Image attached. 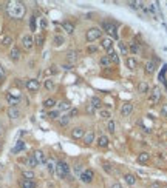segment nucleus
<instances>
[{
	"label": "nucleus",
	"instance_id": "f257e3e1",
	"mask_svg": "<svg viewBox=\"0 0 167 188\" xmlns=\"http://www.w3.org/2000/svg\"><path fill=\"white\" fill-rule=\"evenodd\" d=\"M6 9H8V14H9L12 19H20V17H23V14H25V6H23V3H20V2H11L9 6H6Z\"/></svg>",
	"mask_w": 167,
	"mask_h": 188
},
{
	"label": "nucleus",
	"instance_id": "f03ea898",
	"mask_svg": "<svg viewBox=\"0 0 167 188\" xmlns=\"http://www.w3.org/2000/svg\"><path fill=\"white\" fill-rule=\"evenodd\" d=\"M56 174H57L60 179L67 177V176L70 174V167H68V163L64 162V160H59V162L56 163Z\"/></svg>",
	"mask_w": 167,
	"mask_h": 188
},
{
	"label": "nucleus",
	"instance_id": "7ed1b4c3",
	"mask_svg": "<svg viewBox=\"0 0 167 188\" xmlns=\"http://www.w3.org/2000/svg\"><path fill=\"white\" fill-rule=\"evenodd\" d=\"M85 37H87V42H94V40H99L101 37H102V31L99 29V28H90L88 31H87V34H85Z\"/></svg>",
	"mask_w": 167,
	"mask_h": 188
},
{
	"label": "nucleus",
	"instance_id": "20e7f679",
	"mask_svg": "<svg viewBox=\"0 0 167 188\" xmlns=\"http://www.w3.org/2000/svg\"><path fill=\"white\" fill-rule=\"evenodd\" d=\"M102 28H104V31H105L107 34H110L113 39H118V28H116L115 23H112V22H104V23H102Z\"/></svg>",
	"mask_w": 167,
	"mask_h": 188
},
{
	"label": "nucleus",
	"instance_id": "39448f33",
	"mask_svg": "<svg viewBox=\"0 0 167 188\" xmlns=\"http://www.w3.org/2000/svg\"><path fill=\"white\" fill-rule=\"evenodd\" d=\"M25 87H26V90H28V91L36 93V91H39L41 83H39V80H36V79H28V80L25 82Z\"/></svg>",
	"mask_w": 167,
	"mask_h": 188
},
{
	"label": "nucleus",
	"instance_id": "423d86ee",
	"mask_svg": "<svg viewBox=\"0 0 167 188\" xmlns=\"http://www.w3.org/2000/svg\"><path fill=\"white\" fill-rule=\"evenodd\" d=\"M160 99H161V91H160L158 88H153L152 93H150V96H149V103L153 106V105H156V103L160 102Z\"/></svg>",
	"mask_w": 167,
	"mask_h": 188
},
{
	"label": "nucleus",
	"instance_id": "0eeeda50",
	"mask_svg": "<svg viewBox=\"0 0 167 188\" xmlns=\"http://www.w3.org/2000/svg\"><path fill=\"white\" fill-rule=\"evenodd\" d=\"M22 45H23V48L25 49H33V47H34V37L33 36H30V34H25L23 37H22Z\"/></svg>",
	"mask_w": 167,
	"mask_h": 188
},
{
	"label": "nucleus",
	"instance_id": "6e6552de",
	"mask_svg": "<svg viewBox=\"0 0 167 188\" xmlns=\"http://www.w3.org/2000/svg\"><path fill=\"white\" fill-rule=\"evenodd\" d=\"M79 177H81V181H82L84 184H90V182L94 179V174H93L91 170H85V171H82V173L79 174Z\"/></svg>",
	"mask_w": 167,
	"mask_h": 188
},
{
	"label": "nucleus",
	"instance_id": "1a4fd4ad",
	"mask_svg": "<svg viewBox=\"0 0 167 188\" xmlns=\"http://www.w3.org/2000/svg\"><path fill=\"white\" fill-rule=\"evenodd\" d=\"M84 136H85V130L82 127H76V128L71 130V137L73 139H84Z\"/></svg>",
	"mask_w": 167,
	"mask_h": 188
},
{
	"label": "nucleus",
	"instance_id": "9d476101",
	"mask_svg": "<svg viewBox=\"0 0 167 188\" xmlns=\"http://www.w3.org/2000/svg\"><path fill=\"white\" fill-rule=\"evenodd\" d=\"M131 111H133V103H130V102H127V103H124V105L121 106V114H122L124 117H128V116L131 114Z\"/></svg>",
	"mask_w": 167,
	"mask_h": 188
},
{
	"label": "nucleus",
	"instance_id": "9b49d317",
	"mask_svg": "<svg viewBox=\"0 0 167 188\" xmlns=\"http://www.w3.org/2000/svg\"><path fill=\"white\" fill-rule=\"evenodd\" d=\"M8 116H9V119H19L20 117V110L17 108V106H9L8 108Z\"/></svg>",
	"mask_w": 167,
	"mask_h": 188
},
{
	"label": "nucleus",
	"instance_id": "f8f14e48",
	"mask_svg": "<svg viewBox=\"0 0 167 188\" xmlns=\"http://www.w3.org/2000/svg\"><path fill=\"white\" fill-rule=\"evenodd\" d=\"M78 59H79V51H68L67 52V60L70 62V65L78 62Z\"/></svg>",
	"mask_w": 167,
	"mask_h": 188
},
{
	"label": "nucleus",
	"instance_id": "ddd939ff",
	"mask_svg": "<svg viewBox=\"0 0 167 188\" xmlns=\"http://www.w3.org/2000/svg\"><path fill=\"white\" fill-rule=\"evenodd\" d=\"M144 68H146V73H147V74H153L155 69H156V63H155V60H147L146 65H144Z\"/></svg>",
	"mask_w": 167,
	"mask_h": 188
},
{
	"label": "nucleus",
	"instance_id": "4468645a",
	"mask_svg": "<svg viewBox=\"0 0 167 188\" xmlns=\"http://www.w3.org/2000/svg\"><path fill=\"white\" fill-rule=\"evenodd\" d=\"M34 159H36V162H37V165L39 163H45L46 162V159H45V154H43V151H41V150H37V151H34Z\"/></svg>",
	"mask_w": 167,
	"mask_h": 188
},
{
	"label": "nucleus",
	"instance_id": "2eb2a0df",
	"mask_svg": "<svg viewBox=\"0 0 167 188\" xmlns=\"http://www.w3.org/2000/svg\"><path fill=\"white\" fill-rule=\"evenodd\" d=\"M9 57L14 60V62H17L19 59H20V49L17 47H12L11 48V51H9Z\"/></svg>",
	"mask_w": 167,
	"mask_h": 188
},
{
	"label": "nucleus",
	"instance_id": "dca6fc26",
	"mask_svg": "<svg viewBox=\"0 0 167 188\" xmlns=\"http://www.w3.org/2000/svg\"><path fill=\"white\" fill-rule=\"evenodd\" d=\"M149 90H150V87H149V83L147 82H139L138 83V93L139 94H146V93H149Z\"/></svg>",
	"mask_w": 167,
	"mask_h": 188
},
{
	"label": "nucleus",
	"instance_id": "f3484780",
	"mask_svg": "<svg viewBox=\"0 0 167 188\" xmlns=\"http://www.w3.org/2000/svg\"><path fill=\"white\" fill-rule=\"evenodd\" d=\"M149 160H150V154L147 151H142V153L138 154V162L139 163H147Z\"/></svg>",
	"mask_w": 167,
	"mask_h": 188
},
{
	"label": "nucleus",
	"instance_id": "a211bd4d",
	"mask_svg": "<svg viewBox=\"0 0 167 188\" xmlns=\"http://www.w3.org/2000/svg\"><path fill=\"white\" fill-rule=\"evenodd\" d=\"M84 142H85V145H91L94 142V131H87L84 136Z\"/></svg>",
	"mask_w": 167,
	"mask_h": 188
},
{
	"label": "nucleus",
	"instance_id": "6ab92c4d",
	"mask_svg": "<svg viewBox=\"0 0 167 188\" xmlns=\"http://www.w3.org/2000/svg\"><path fill=\"white\" fill-rule=\"evenodd\" d=\"M108 143H110V141H108L107 136H99V137H98V146H99V148H107Z\"/></svg>",
	"mask_w": 167,
	"mask_h": 188
},
{
	"label": "nucleus",
	"instance_id": "aec40b11",
	"mask_svg": "<svg viewBox=\"0 0 167 188\" xmlns=\"http://www.w3.org/2000/svg\"><path fill=\"white\" fill-rule=\"evenodd\" d=\"M45 163H46V168H48L50 173H56V163H57V162H56L54 159H46Z\"/></svg>",
	"mask_w": 167,
	"mask_h": 188
},
{
	"label": "nucleus",
	"instance_id": "412c9836",
	"mask_svg": "<svg viewBox=\"0 0 167 188\" xmlns=\"http://www.w3.org/2000/svg\"><path fill=\"white\" fill-rule=\"evenodd\" d=\"M62 28H64L68 34H73V33H74V23H71V22H64V23H62Z\"/></svg>",
	"mask_w": 167,
	"mask_h": 188
},
{
	"label": "nucleus",
	"instance_id": "4be33fe9",
	"mask_svg": "<svg viewBox=\"0 0 167 188\" xmlns=\"http://www.w3.org/2000/svg\"><path fill=\"white\" fill-rule=\"evenodd\" d=\"M108 59H110V62H112V63H119V56H118L113 49H110V51H108Z\"/></svg>",
	"mask_w": 167,
	"mask_h": 188
},
{
	"label": "nucleus",
	"instance_id": "5701e85b",
	"mask_svg": "<svg viewBox=\"0 0 167 188\" xmlns=\"http://www.w3.org/2000/svg\"><path fill=\"white\" fill-rule=\"evenodd\" d=\"M90 105H91L94 110H96V108H101V106H102V100H101L99 97H96V96H94V97H91V102H90Z\"/></svg>",
	"mask_w": 167,
	"mask_h": 188
},
{
	"label": "nucleus",
	"instance_id": "b1692460",
	"mask_svg": "<svg viewBox=\"0 0 167 188\" xmlns=\"http://www.w3.org/2000/svg\"><path fill=\"white\" fill-rule=\"evenodd\" d=\"M101 43H102V48H104V49H107V51H110L112 47H113L112 39H102V40H101Z\"/></svg>",
	"mask_w": 167,
	"mask_h": 188
},
{
	"label": "nucleus",
	"instance_id": "393cba45",
	"mask_svg": "<svg viewBox=\"0 0 167 188\" xmlns=\"http://www.w3.org/2000/svg\"><path fill=\"white\" fill-rule=\"evenodd\" d=\"M0 43H2L3 47H11V45H12V37H11V36H5V37H2Z\"/></svg>",
	"mask_w": 167,
	"mask_h": 188
},
{
	"label": "nucleus",
	"instance_id": "a878e982",
	"mask_svg": "<svg viewBox=\"0 0 167 188\" xmlns=\"http://www.w3.org/2000/svg\"><path fill=\"white\" fill-rule=\"evenodd\" d=\"M125 63H127V68H130V69H135V68L138 66V62H136L133 57H128V59L125 60Z\"/></svg>",
	"mask_w": 167,
	"mask_h": 188
},
{
	"label": "nucleus",
	"instance_id": "bb28decb",
	"mask_svg": "<svg viewBox=\"0 0 167 188\" xmlns=\"http://www.w3.org/2000/svg\"><path fill=\"white\" fill-rule=\"evenodd\" d=\"M20 185H22V188H37L34 181H26V179H23Z\"/></svg>",
	"mask_w": 167,
	"mask_h": 188
},
{
	"label": "nucleus",
	"instance_id": "cd10ccee",
	"mask_svg": "<svg viewBox=\"0 0 167 188\" xmlns=\"http://www.w3.org/2000/svg\"><path fill=\"white\" fill-rule=\"evenodd\" d=\"M124 179H125V182H127L128 185H135V184H136V177H135L133 174H130V173H128V174H125Z\"/></svg>",
	"mask_w": 167,
	"mask_h": 188
},
{
	"label": "nucleus",
	"instance_id": "c85d7f7f",
	"mask_svg": "<svg viewBox=\"0 0 167 188\" xmlns=\"http://www.w3.org/2000/svg\"><path fill=\"white\" fill-rule=\"evenodd\" d=\"M70 108H71V103L67 102V100H62V102L59 103V110H60V111H67V110H70Z\"/></svg>",
	"mask_w": 167,
	"mask_h": 188
},
{
	"label": "nucleus",
	"instance_id": "c756f323",
	"mask_svg": "<svg viewBox=\"0 0 167 188\" xmlns=\"http://www.w3.org/2000/svg\"><path fill=\"white\" fill-rule=\"evenodd\" d=\"M22 150H25V142L19 141V142H17V145L12 148V153H19V151H22Z\"/></svg>",
	"mask_w": 167,
	"mask_h": 188
},
{
	"label": "nucleus",
	"instance_id": "7c9ffc66",
	"mask_svg": "<svg viewBox=\"0 0 167 188\" xmlns=\"http://www.w3.org/2000/svg\"><path fill=\"white\" fill-rule=\"evenodd\" d=\"M54 105H57V103H56V100H54L53 97H50V99H46V100L43 102V106H45V108H53Z\"/></svg>",
	"mask_w": 167,
	"mask_h": 188
},
{
	"label": "nucleus",
	"instance_id": "2f4dec72",
	"mask_svg": "<svg viewBox=\"0 0 167 188\" xmlns=\"http://www.w3.org/2000/svg\"><path fill=\"white\" fill-rule=\"evenodd\" d=\"M6 100L9 102V105H11V106H16V105L19 103V100H20V99H16V97H12V96L6 94Z\"/></svg>",
	"mask_w": 167,
	"mask_h": 188
},
{
	"label": "nucleus",
	"instance_id": "473e14b6",
	"mask_svg": "<svg viewBox=\"0 0 167 188\" xmlns=\"http://www.w3.org/2000/svg\"><path fill=\"white\" fill-rule=\"evenodd\" d=\"M26 163H28V167H31V168L37 167V162H36V159H34V156H33V154H31V156H28V159H26Z\"/></svg>",
	"mask_w": 167,
	"mask_h": 188
},
{
	"label": "nucleus",
	"instance_id": "72a5a7b5",
	"mask_svg": "<svg viewBox=\"0 0 167 188\" xmlns=\"http://www.w3.org/2000/svg\"><path fill=\"white\" fill-rule=\"evenodd\" d=\"M34 45L39 47V48L43 45V36H42V34H37V36L34 37Z\"/></svg>",
	"mask_w": 167,
	"mask_h": 188
},
{
	"label": "nucleus",
	"instance_id": "f704fd0d",
	"mask_svg": "<svg viewBox=\"0 0 167 188\" xmlns=\"http://www.w3.org/2000/svg\"><path fill=\"white\" fill-rule=\"evenodd\" d=\"M99 63L102 65V66H110V59H108V56H102L101 57V60H99Z\"/></svg>",
	"mask_w": 167,
	"mask_h": 188
},
{
	"label": "nucleus",
	"instance_id": "c9c22d12",
	"mask_svg": "<svg viewBox=\"0 0 167 188\" xmlns=\"http://www.w3.org/2000/svg\"><path fill=\"white\" fill-rule=\"evenodd\" d=\"M53 43H54V47H60V45L64 43V37H62V36H56V37L53 39Z\"/></svg>",
	"mask_w": 167,
	"mask_h": 188
},
{
	"label": "nucleus",
	"instance_id": "e433bc0d",
	"mask_svg": "<svg viewBox=\"0 0 167 188\" xmlns=\"http://www.w3.org/2000/svg\"><path fill=\"white\" fill-rule=\"evenodd\" d=\"M59 123H60L62 127H67V125L70 123V117H68V116H62V117L59 119Z\"/></svg>",
	"mask_w": 167,
	"mask_h": 188
},
{
	"label": "nucleus",
	"instance_id": "4c0bfd02",
	"mask_svg": "<svg viewBox=\"0 0 167 188\" xmlns=\"http://www.w3.org/2000/svg\"><path fill=\"white\" fill-rule=\"evenodd\" d=\"M22 176H23L26 181H33V179H34V173H33V171H23Z\"/></svg>",
	"mask_w": 167,
	"mask_h": 188
},
{
	"label": "nucleus",
	"instance_id": "58836bf2",
	"mask_svg": "<svg viewBox=\"0 0 167 188\" xmlns=\"http://www.w3.org/2000/svg\"><path fill=\"white\" fill-rule=\"evenodd\" d=\"M45 88H46L48 91H53V90H54V82H53V80H50V79H48V80H45Z\"/></svg>",
	"mask_w": 167,
	"mask_h": 188
},
{
	"label": "nucleus",
	"instance_id": "ea45409f",
	"mask_svg": "<svg viewBox=\"0 0 167 188\" xmlns=\"http://www.w3.org/2000/svg\"><path fill=\"white\" fill-rule=\"evenodd\" d=\"M99 116L104 117V119H108V120H110V117H112L110 111H107V110H101V111H99Z\"/></svg>",
	"mask_w": 167,
	"mask_h": 188
},
{
	"label": "nucleus",
	"instance_id": "a19ab883",
	"mask_svg": "<svg viewBox=\"0 0 167 188\" xmlns=\"http://www.w3.org/2000/svg\"><path fill=\"white\" fill-rule=\"evenodd\" d=\"M119 51H121V54H122V56H127L128 49H127V47H125L124 42H119Z\"/></svg>",
	"mask_w": 167,
	"mask_h": 188
},
{
	"label": "nucleus",
	"instance_id": "79ce46f5",
	"mask_svg": "<svg viewBox=\"0 0 167 188\" xmlns=\"http://www.w3.org/2000/svg\"><path fill=\"white\" fill-rule=\"evenodd\" d=\"M107 130H108L110 133H115V122H113L112 119L107 122Z\"/></svg>",
	"mask_w": 167,
	"mask_h": 188
},
{
	"label": "nucleus",
	"instance_id": "37998d69",
	"mask_svg": "<svg viewBox=\"0 0 167 188\" xmlns=\"http://www.w3.org/2000/svg\"><path fill=\"white\" fill-rule=\"evenodd\" d=\"M130 51L136 54V52H139L141 49H139V47H138V43H130Z\"/></svg>",
	"mask_w": 167,
	"mask_h": 188
},
{
	"label": "nucleus",
	"instance_id": "c03bdc74",
	"mask_svg": "<svg viewBox=\"0 0 167 188\" xmlns=\"http://www.w3.org/2000/svg\"><path fill=\"white\" fill-rule=\"evenodd\" d=\"M85 111H87V114H90V116L96 113V110H94V108H93L91 105H87V106H85Z\"/></svg>",
	"mask_w": 167,
	"mask_h": 188
},
{
	"label": "nucleus",
	"instance_id": "a18cd8bd",
	"mask_svg": "<svg viewBox=\"0 0 167 188\" xmlns=\"http://www.w3.org/2000/svg\"><path fill=\"white\" fill-rule=\"evenodd\" d=\"M30 28H31V31H36V17H31V20H30Z\"/></svg>",
	"mask_w": 167,
	"mask_h": 188
},
{
	"label": "nucleus",
	"instance_id": "49530a36",
	"mask_svg": "<svg viewBox=\"0 0 167 188\" xmlns=\"http://www.w3.org/2000/svg\"><path fill=\"white\" fill-rule=\"evenodd\" d=\"M48 117H50V119H59V111H51V113H48Z\"/></svg>",
	"mask_w": 167,
	"mask_h": 188
},
{
	"label": "nucleus",
	"instance_id": "de8ad7c7",
	"mask_svg": "<svg viewBox=\"0 0 167 188\" xmlns=\"http://www.w3.org/2000/svg\"><path fill=\"white\" fill-rule=\"evenodd\" d=\"M78 114H79V111H78L76 108H73V110L70 111V114H68V117L71 119V117H74V116H78Z\"/></svg>",
	"mask_w": 167,
	"mask_h": 188
},
{
	"label": "nucleus",
	"instance_id": "09e8293b",
	"mask_svg": "<svg viewBox=\"0 0 167 188\" xmlns=\"http://www.w3.org/2000/svg\"><path fill=\"white\" fill-rule=\"evenodd\" d=\"M3 79H5V69H3V66L0 65V83L3 82Z\"/></svg>",
	"mask_w": 167,
	"mask_h": 188
},
{
	"label": "nucleus",
	"instance_id": "8fccbe9b",
	"mask_svg": "<svg viewBox=\"0 0 167 188\" xmlns=\"http://www.w3.org/2000/svg\"><path fill=\"white\" fill-rule=\"evenodd\" d=\"M104 170H105V171H108V173H112V171H113V170H112V167H110L108 163H104Z\"/></svg>",
	"mask_w": 167,
	"mask_h": 188
},
{
	"label": "nucleus",
	"instance_id": "3c124183",
	"mask_svg": "<svg viewBox=\"0 0 167 188\" xmlns=\"http://www.w3.org/2000/svg\"><path fill=\"white\" fill-rule=\"evenodd\" d=\"M161 113H163V116H164V117H167V105H164V106H163Z\"/></svg>",
	"mask_w": 167,
	"mask_h": 188
},
{
	"label": "nucleus",
	"instance_id": "603ef678",
	"mask_svg": "<svg viewBox=\"0 0 167 188\" xmlns=\"http://www.w3.org/2000/svg\"><path fill=\"white\" fill-rule=\"evenodd\" d=\"M96 51H98L96 47H88V52H96Z\"/></svg>",
	"mask_w": 167,
	"mask_h": 188
},
{
	"label": "nucleus",
	"instance_id": "864d4df0",
	"mask_svg": "<svg viewBox=\"0 0 167 188\" xmlns=\"http://www.w3.org/2000/svg\"><path fill=\"white\" fill-rule=\"evenodd\" d=\"M150 188H161V184H158V182H155V184H152Z\"/></svg>",
	"mask_w": 167,
	"mask_h": 188
},
{
	"label": "nucleus",
	"instance_id": "5fc2aeb1",
	"mask_svg": "<svg viewBox=\"0 0 167 188\" xmlns=\"http://www.w3.org/2000/svg\"><path fill=\"white\" fill-rule=\"evenodd\" d=\"M110 188H122V187H121V184H113Z\"/></svg>",
	"mask_w": 167,
	"mask_h": 188
},
{
	"label": "nucleus",
	"instance_id": "6e6d98bb",
	"mask_svg": "<svg viewBox=\"0 0 167 188\" xmlns=\"http://www.w3.org/2000/svg\"><path fill=\"white\" fill-rule=\"evenodd\" d=\"M41 25H42V28H45V26H46V22H45L43 19H42V20H41Z\"/></svg>",
	"mask_w": 167,
	"mask_h": 188
},
{
	"label": "nucleus",
	"instance_id": "4d7b16f0",
	"mask_svg": "<svg viewBox=\"0 0 167 188\" xmlns=\"http://www.w3.org/2000/svg\"><path fill=\"white\" fill-rule=\"evenodd\" d=\"M71 66H73V65H64V68H65V69H71Z\"/></svg>",
	"mask_w": 167,
	"mask_h": 188
},
{
	"label": "nucleus",
	"instance_id": "13d9d810",
	"mask_svg": "<svg viewBox=\"0 0 167 188\" xmlns=\"http://www.w3.org/2000/svg\"><path fill=\"white\" fill-rule=\"evenodd\" d=\"M0 150H2V141H0Z\"/></svg>",
	"mask_w": 167,
	"mask_h": 188
},
{
	"label": "nucleus",
	"instance_id": "bf43d9fd",
	"mask_svg": "<svg viewBox=\"0 0 167 188\" xmlns=\"http://www.w3.org/2000/svg\"><path fill=\"white\" fill-rule=\"evenodd\" d=\"M0 131H2V123H0Z\"/></svg>",
	"mask_w": 167,
	"mask_h": 188
},
{
	"label": "nucleus",
	"instance_id": "052dcab7",
	"mask_svg": "<svg viewBox=\"0 0 167 188\" xmlns=\"http://www.w3.org/2000/svg\"><path fill=\"white\" fill-rule=\"evenodd\" d=\"M0 110H2V106H0Z\"/></svg>",
	"mask_w": 167,
	"mask_h": 188
}]
</instances>
